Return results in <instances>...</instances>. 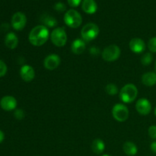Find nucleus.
<instances>
[{
	"label": "nucleus",
	"mask_w": 156,
	"mask_h": 156,
	"mask_svg": "<svg viewBox=\"0 0 156 156\" xmlns=\"http://www.w3.org/2000/svg\"><path fill=\"white\" fill-rule=\"evenodd\" d=\"M49 38V30L44 25H37L29 33L28 40L32 45L41 47L44 45Z\"/></svg>",
	"instance_id": "nucleus-1"
},
{
	"label": "nucleus",
	"mask_w": 156,
	"mask_h": 156,
	"mask_svg": "<svg viewBox=\"0 0 156 156\" xmlns=\"http://www.w3.org/2000/svg\"><path fill=\"white\" fill-rule=\"evenodd\" d=\"M138 90L133 84H127L122 88L120 92V98L124 103L130 104L136 98Z\"/></svg>",
	"instance_id": "nucleus-2"
},
{
	"label": "nucleus",
	"mask_w": 156,
	"mask_h": 156,
	"mask_svg": "<svg viewBox=\"0 0 156 156\" xmlns=\"http://www.w3.org/2000/svg\"><path fill=\"white\" fill-rule=\"evenodd\" d=\"M64 22L71 28H77L82 23V15L75 9H69L64 15Z\"/></svg>",
	"instance_id": "nucleus-3"
},
{
	"label": "nucleus",
	"mask_w": 156,
	"mask_h": 156,
	"mask_svg": "<svg viewBox=\"0 0 156 156\" xmlns=\"http://www.w3.org/2000/svg\"><path fill=\"white\" fill-rule=\"evenodd\" d=\"M99 34V27L94 23H88L82 27L81 30V36L85 42L93 41Z\"/></svg>",
	"instance_id": "nucleus-4"
},
{
	"label": "nucleus",
	"mask_w": 156,
	"mask_h": 156,
	"mask_svg": "<svg viewBox=\"0 0 156 156\" xmlns=\"http://www.w3.org/2000/svg\"><path fill=\"white\" fill-rule=\"evenodd\" d=\"M51 41L56 47H63L66 44L67 34L63 27H57L52 31L50 35Z\"/></svg>",
	"instance_id": "nucleus-5"
},
{
	"label": "nucleus",
	"mask_w": 156,
	"mask_h": 156,
	"mask_svg": "<svg viewBox=\"0 0 156 156\" xmlns=\"http://www.w3.org/2000/svg\"><path fill=\"white\" fill-rule=\"evenodd\" d=\"M120 56V49L117 45H110L105 47L102 53V58L106 62H114Z\"/></svg>",
	"instance_id": "nucleus-6"
},
{
	"label": "nucleus",
	"mask_w": 156,
	"mask_h": 156,
	"mask_svg": "<svg viewBox=\"0 0 156 156\" xmlns=\"http://www.w3.org/2000/svg\"><path fill=\"white\" fill-rule=\"evenodd\" d=\"M112 114L117 121L124 122L129 117V110L124 105L117 104L113 107Z\"/></svg>",
	"instance_id": "nucleus-7"
},
{
	"label": "nucleus",
	"mask_w": 156,
	"mask_h": 156,
	"mask_svg": "<svg viewBox=\"0 0 156 156\" xmlns=\"http://www.w3.org/2000/svg\"><path fill=\"white\" fill-rule=\"evenodd\" d=\"M27 18L24 13L18 12L13 15L12 18V26L15 30H21L25 27Z\"/></svg>",
	"instance_id": "nucleus-8"
},
{
	"label": "nucleus",
	"mask_w": 156,
	"mask_h": 156,
	"mask_svg": "<svg viewBox=\"0 0 156 156\" xmlns=\"http://www.w3.org/2000/svg\"><path fill=\"white\" fill-rule=\"evenodd\" d=\"M137 112L143 116L148 115L152 111V105L150 101L146 98H140L136 105Z\"/></svg>",
	"instance_id": "nucleus-9"
},
{
	"label": "nucleus",
	"mask_w": 156,
	"mask_h": 156,
	"mask_svg": "<svg viewBox=\"0 0 156 156\" xmlns=\"http://www.w3.org/2000/svg\"><path fill=\"white\" fill-rule=\"evenodd\" d=\"M0 106L2 109L6 111H12L17 107V100L11 95L4 96L0 101Z\"/></svg>",
	"instance_id": "nucleus-10"
},
{
	"label": "nucleus",
	"mask_w": 156,
	"mask_h": 156,
	"mask_svg": "<svg viewBox=\"0 0 156 156\" xmlns=\"http://www.w3.org/2000/svg\"><path fill=\"white\" fill-rule=\"evenodd\" d=\"M61 62V59L58 55L50 54L44 59V66L47 69L53 70L57 68Z\"/></svg>",
	"instance_id": "nucleus-11"
},
{
	"label": "nucleus",
	"mask_w": 156,
	"mask_h": 156,
	"mask_svg": "<svg viewBox=\"0 0 156 156\" xmlns=\"http://www.w3.org/2000/svg\"><path fill=\"white\" fill-rule=\"evenodd\" d=\"M20 76L25 82H31L35 77V71L30 66L24 65L20 69Z\"/></svg>",
	"instance_id": "nucleus-12"
},
{
	"label": "nucleus",
	"mask_w": 156,
	"mask_h": 156,
	"mask_svg": "<svg viewBox=\"0 0 156 156\" xmlns=\"http://www.w3.org/2000/svg\"><path fill=\"white\" fill-rule=\"evenodd\" d=\"M129 48L133 53H141L146 50V44L140 38H133L129 41Z\"/></svg>",
	"instance_id": "nucleus-13"
},
{
	"label": "nucleus",
	"mask_w": 156,
	"mask_h": 156,
	"mask_svg": "<svg viewBox=\"0 0 156 156\" xmlns=\"http://www.w3.org/2000/svg\"><path fill=\"white\" fill-rule=\"evenodd\" d=\"M86 44L85 41L82 39H76L73 42L71 45V50L74 54L80 55L85 51Z\"/></svg>",
	"instance_id": "nucleus-14"
},
{
	"label": "nucleus",
	"mask_w": 156,
	"mask_h": 156,
	"mask_svg": "<svg viewBox=\"0 0 156 156\" xmlns=\"http://www.w3.org/2000/svg\"><path fill=\"white\" fill-rule=\"evenodd\" d=\"M82 10L87 14L92 15L96 12L98 9L97 3L94 0H83L82 4Z\"/></svg>",
	"instance_id": "nucleus-15"
},
{
	"label": "nucleus",
	"mask_w": 156,
	"mask_h": 156,
	"mask_svg": "<svg viewBox=\"0 0 156 156\" xmlns=\"http://www.w3.org/2000/svg\"><path fill=\"white\" fill-rule=\"evenodd\" d=\"M5 46L10 50H14L17 47L18 44V38L15 33L9 32L7 34L5 38Z\"/></svg>",
	"instance_id": "nucleus-16"
},
{
	"label": "nucleus",
	"mask_w": 156,
	"mask_h": 156,
	"mask_svg": "<svg viewBox=\"0 0 156 156\" xmlns=\"http://www.w3.org/2000/svg\"><path fill=\"white\" fill-rule=\"evenodd\" d=\"M142 82L146 86H153L156 84V73L153 72L146 73L142 76Z\"/></svg>",
	"instance_id": "nucleus-17"
},
{
	"label": "nucleus",
	"mask_w": 156,
	"mask_h": 156,
	"mask_svg": "<svg viewBox=\"0 0 156 156\" xmlns=\"http://www.w3.org/2000/svg\"><path fill=\"white\" fill-rule=\"evenodd\" d=\"M123 149L125 154H126V155L129 156H133L136 155L137 152H138L137 146H136L135 143H132V142H126L123 144Z\"/></svg>",
	"instance_id": "nucleus-18"
},
{
	"label": "nucleus",
	"mask_w": 156,
	"mask_h": 156,
	"mask_svg": "<svg viewBox=\"0 0 156 156\" xmlns=\"http://www.w3.org/2000/svg\"><path fill=\"white\" fill-rule=\"evenodd\" d=\"M91 149L95 154H101L105 149V144L101 139H96L92 142Z\"/></svg>",
	"instance_id": "nucleus-19"
},
{
	"label": "nucleus",
	"mask_w": 156,
	"mask_h": 156,
	"mask_svg": "<svg viewBox=\"0 0 156 156\" xmlns=\"http://www.w3.org/2000/svg\"><path fill=\"white\" fill-rule=\"evenodd\" d=\"M41 21L44 24V26L46 27H53L57 25L58 22L55 18L50 15H44L41 18Z\"/></svg>",
	"instance_id": "nucleus-20"
},
{
	"label": "nucleus",
	"mask_w": 156,
	"mask_h": 156,
	"mask_svg": "<svg viewBox=\"0 0 156 156\" xmlns=\"http://www.w3.org/2000/svg\"><path fill=\"white\" fill-rule=\"evenodd\" d=\"M152 59H153V56H152V53H146L142 56L141 62L143 66H149L152 63Z\"/></svg>",
	"instance_id": "nucleus-21"
},
{
	"label": "nucleus",
	"mask_w": 156,
	"mask_h": 156,
	"mask_svg": "<svg viewBox=\"0 0 156 156\" xmlns=\"http://www.w3.org/2000/svg\"><path fill=\"white\" fill-rule=\"evenodd\" d=\"M105 91L110 95H115L116 94L118 93V88L116 85L111 83L107 85L106 88H105Z\"/></svg>",
	"instance_id": "nucleus-22"
},
{
	"label": "nucleus",
	"mask_w": 156,
	"mask_h": 156,
	"mask_svg": "<svg viewBox=\"0 0 156 156\" xmlns=\"http://www.w3.org/2000/svg\"><path fill=\"white\" fill-rule=\"evenodd\" d=\"M148 48L152 53H156V37L149 40L148 42Z\"/></svg>",
	"instance_id": "nucleus-23"
},
{
	"label": "nucleus",
	"mask_w": 156,
	"mask_h": 156,
	"mask_svg": "<svg viewBox=\"0 0 156 156\" xmlns=\"http://www.w3.org/2000/svg\"><path fill=\"white\" fill-rule=\"evenodd\" d=\"M7 70L8 68L6 64L2 60L0 59V77H2L5 75L6 73H7Z\"/></svg>",
	"instance_id": "nucleus-24"
},
{
	"label": "nucleus",
	"mask_w": 156,
	"mask_h": 156,
	"mask_svg": "<svg viewBox=\"0 0 156 156\" xmlns=\"http://www.w3.org/2000/svg\"><path fill=\"white\" fill-rule=\"evenodd\" d=\"M54 9H56L57 12H64V11L66 10V5L64 3L61 2H56V4L54 5Z\"/></svg>",
	"instance_id": "nucleus-25"
},
{
	"label": "nucleus",
	"mask_w": 156,
	"mask_h": 156,
	"mask_svg": "<svg viewBox=\"0 0 156 156\" xmlns=\"http://www.w3.org/2000/svg\"><path fill=\"white\" fill-rule=\"evenodd\" d=\"M148 133H149V136H150L152 140H156V126H155V125L151 126L149 128Z\"/></svg>",
	"instance_id": "nucleus-26"
},
{
	"label": "nucleus",
	"mask_w": 156,
	"mask_h": 156,
	"mask_svg": "<svg viewBox=\"0 0 156 156\" xmlns=\"http://www.w3.org/2000/svg\"><path fill=\"white\" fill-rule=\"evenodd\" d=\"M14 115H15V117L17 120H22L24 117V113L21 109H17L15 111Z\"/></svg>",
	"instance_id": "nucleus-27"
},
{
	"label": "nucleus",
	"mask_w": 156,
	"mask_h": 156,
	"mask_svg": "<svg viewBox=\"0 0 156 156\" xmlns=\"http://www.w3.org/2000/svg\"><path fill=\"white\" fill-rule=\"evenodd\" d=\"M67 2L71 7L76 8L80 5V3L82 2V0H67Z\"/></svg>",
	"instance_id": "nucleus-28"
},
{
	"label": "nucleus",
	"mask_w": 156,
	"mask_h": 156,
	"mask_svg": "<svg viewBox=\"0 0 156 156\" xmlns=\"http://www.w3.org/2000/svg\"><path fill=\"white\" fill-rule=\"evenodd\" d=\"M90 53H91V54L94 55V56H98V55L100 53V50H99L98 47H92L91 49H90Z\"/></svg>",
	"instance_id": "nucleus-29"
},
{
	"label": "nucleus",
	"mask_w": 156,
	"mask_h": 156,
	"mask_svg": "<svg viewBox=\"0 0 156 156\" xmlns=\"http://www.w3.org/2000/svg\"><path fill=\"white\" fill-rule=\"evenodd\" d=\"M151 149H152V151L154 153H156V141L153 142V143L151 144Z\"/></svg>",
	"instance_id": "nucleus-30"
},
{
	"label": "nucleus",
	"mask_w": 156,
	"mask_h": 156,
	"mask_svg": "<svg viewBox=\"0 0 156 156\" xmlns=\"http://www.w3.org/2000/svg\"><path fill=\"white\" fill-rule=\"evenodd\" d=\"M5 139V134L2 130H0V143H2Z\"/></svg>",
	"instance_id": "nucleus-31"
},
{
	"label": "nucleus",
	"mask_w": 156,
	"mask_h": 156,
	"mask_svg": "<svg viewBox=\"0 0 156 156\" xmlns=\"http://www.w3.org/2000/svg\"><path fill=\"white\" fill-rule=\"evenodd\" d=\"M155 72H156V61H155Z\"/></svg>",
	"instance_id": "nucleus-32"
},
{
	"label": "nucleus",
	"mask_w": 156,
	"mask_h": 156,
	"mask_svg": "<svg viewBox=\"0 0 156 156\" xmlns=\"http://www.w3.org/2000/svg\"><path fill=\"white\" fill-rule=\"evenodd\" d=\"M102 156H111V155H102Z\"/></svg>",
	"instance_id": "nucleus-33"
},
{
	"label": "nucleus",
	"mask_w": 156,
	"mask_h": 156,
	"mask_svg": "<svg viewBox=\"0 0 156 156\" xmlns=\"http://www.w3.org/2000/svg\"><path fill=\"white\" fill-rule=\"evenodd\" d=\"M155 115L156 116V108H155Z\"/></svg>",
	"instance_id": "nucleus-34"
}]
</instances>
